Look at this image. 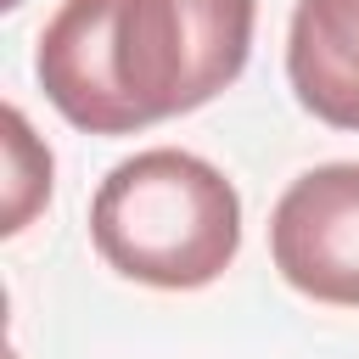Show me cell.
Wrapping results in <instances>:
<instances>
[{
	"label": "cell",
	"instance_id": "cell-1",
	"mask_svg": "<svg viewBox=\"0 0 359 359\" xmlns=\"http://www.w3.org/2000/svg\"><path fill=\"white\" fill-rule=\"evenodd\" d=\"M252 17L258 0H62L34 73L73 129L135 135L236 84Z\"/></svg>",
	"mask_w": 359,
	"mask_h": 359
},
{
	"label": "cell",
	"instance_id": "cell-2",
	"mask_svg": "<svg viewBox=\"0 0 359 359\" xmlns=\"http://www.w3.org/2000/svg\"><path fill=\"white\" fill-rule=\"evenodd\" d=\"M90 241L123 280L196 292L236 264L241 196L208 157L151 146L101 180L90 202Z\"/></svg>",
	"mask_w": 359,
	"mask_h": 359
},
{
	"label": "cell",
	"instance_id": "cell-3",
	"mask_svg": "<svg viewBox=\"0 0 359 359\" xmlns=\"http://www.w3.org/2000/svg\"><path fill=\"white\" fill-rule=\"evenodd\" d=\"M269 258L292 292L359 309V163H325L286 185L269 213Z\"/></svg>",
	"mask_w": 359,
	"mask_h": 359
},
{
	"label": "cell",
	"instance_id": "cell-4",
	"mask_svg": "<svg viewBox=\"0 0 359 359\" xmlns=\"http://www.w3.org/2000/svg\"><path fill=\"white\" fill-rule=\"evenodd\" d=\"M286 79L303 112L331 129H359V0H297Z\"/></svg>",
	"mask_w": 359,
	"mask_h": 359
},
{
	"label": "cell",
	"instance_id": "cell-5",
	"mask_svg": "<svg viewBox=\"0 0 359 359\" xmlns=\"http://www.w3.org/2000/svg\"><path fill=\"white\" fill-rule=\"evenodd\" d=\"M6 151H11V202H6V230H22V219L34 213V202L50 196V151L34 146L22 112H6Z\"/></svg>",
	"mask_w": 359,
	"mask_h": 359
},
{
	"label": "cell",
	"instance_id": "cell-6",
	"mask_svg": "<svg viewBox=\"0 0 359 359\" xmlns=\"http://www.w3.org/2000/svg\"><path fill=\"white\" fill-rule=\"evenodd\" d=\"M0 6H17V0H0Z\"/></svg>",
	"mask_w": 359,
	"mask_h": 359
}]
</instances>
